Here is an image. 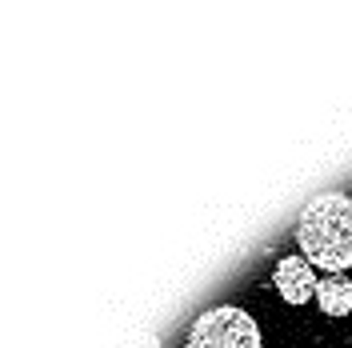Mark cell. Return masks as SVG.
<instances>
[{"mask_svg":"<svg viewBox=\"0 0 352 348\" xmlns=\"http://www.w3.org/2000/svg\"><path fill=\"white\" fill-rule=\"evenodd\" d=\"M272 284H276V292L285 296L288 305H308V301H316V272H312V264L305 257H280L276 261V272H272Z\"/></svg>","mask_w":352,"mask_h":348,"instance_id":"3","label":"cell"},{"mask_svg":"<svg viewBox=\"0 0 352 348\" xmlns=\"http://www.w3.org/2000/svg\"><path fill=\"white\" fill-rule=\"evenodd\" d=\"M188 348H264L261 325L236 305H217L200 312L192 332H188Z\"/></svg>","mask_w":352,"mask_h":348,"instance_id":"2","label":"cell"},{"mask_svg":"<svg viewBox=\"0 0 352 348\" xmlns=\"http://www.w3.org/2000/svg\"><path fill=\"white\" fill-rule=\"evenodd\" d=\"M296 244L300 257L329 276H340L352 268V196L324 193L308 200L300 220H296Z\"/></svg>","mask_w":352,"mask_h":348,"instance_id":"1","label":"cell"},{"mask_svg":"<svg viewBox=\"0 0 352 348\" xmlns=\"http://www.w3.org/2000/svg\"><path fill=\"white\" fill-rule=\"evenodd\" d=\"M129 348H160V340H156V336H148V332H144V336H136V340H132Z\"/></svg>","mask_w":352,"mask_h":348,"instance_id":"5","label":"cell"},{"mask_svg":"<svg viewBox=\"0 0 352 348\" xmlns=\"http://www.w3.org/2000/svg\"><path fill=\"white\" fill-rule=\"evenodd\" d=\"M316 308L324 316H349L352 312V281L344 276H324L316 284Z\"/></svg>","mask_w":352,"mask_h":348,"instance_id":"4","label":"cell"}]
</instances>
